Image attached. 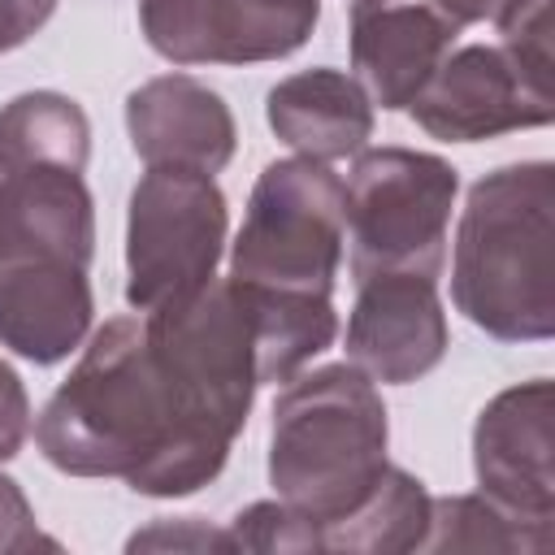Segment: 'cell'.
Returning <instances> with one entry per match:
<instances>
[{
    "label": "cell",
    "mask_w": 555,
    "mask_h": 555,
    "mask_svg": "<svg viewBox=\"0 0 555 555\" xmlns=\"http://www.w3.org/2000/svg\"><path fill=\"white\" fill-rule=\"evenodd\" d=\"M425 529H429V490L412 473L386 464L369 503L351 512L343 525H334L321 551H369V555L421 551Z\"/></svg>",
    "instance_id": "2e32d148"
},
{
    "label": "cell",
    "mask_w": 555,
    "mask_h": 555,
    "mask_svg": "<svg viewBox=\"0 0 555 555\" xmlns=\"http://www.w3.org/2000/svg\"><path fill=\"white\" fill-rule=\"evenodd\" d=\"M551 382L533 377L499 390L473 425V468L481 494L525 529L551 538Z\"/></svg>",
    "instance_id": "30bf717a"
},
{
    "label": "cell",
    "mask_w": 555,
    "mask_h": 555,
    "mask_svg": "<svg viewBox=\"0 0 555 555\" xmlns=\"http://www.w3.org/2000/svg\"><path fill=\"white\" fill-rule=\"evenodd\" d=\"M30 434V399L22 377L0 360V460H13Z\"/></svg>",
    "instance_id": "ffe728a7"
},
{
    "label": "cell",
    "mask_w": 555,
    "mask_h": 555,
    "mask_svg": "<svg viewBox=\"0 0 555 555\" xmlns=\"http://www.w3.org/2000/svg\"><path fill=\"white\" fill-rule=\"evenodd\" d=\"M225 195L195 169H147L126 217V304L165 312L217 278L225 247Z\"/></svg>",
    "instance_id": "52a82bcc"
},
{
    "label": "cell",
    "mask_w": 555,
    "mask_h": 555,
    "mask_svg": "<svg viewBox=\"0 0 555 555\" xmlns=\"http://www.w3.org/2000/svg\"><path fill=\"white\" fill-rule=\"evenodd\" d=\"M551 538L525 529L486 494L429 499V529L421 551H546Z\"/></svg>",
    "instance_id": "e0dca14e"
},
{
    "label": "cell",
    "mask_w": 555,
    "mask_h": 555,
    "mask_svg": "<svg viewBox=\"0 0 555 555\" xmlns=\"http://www.w3.org/2000/svg\"><path fill=\"white\" fill-rule=\"evenodd\" d=\"M91 121L61 91H26L0 108V173L13 169H87Z\"/></svg>",
    "instance_id": "9a60e30c"
},
{
    "label": "cell",
    "mask_w": 555,
    "mask_h": 555,
    "mask_svg": "<svg viewBox=\"0 0 555 555\" xmlns=\"http://www.w3.org/2000/svg\"><path fill=\"white\" fill-rule=\"evenodd\" d=\"M264 117L282 143L325 165L356 156L373 139V100L351 74L330 65L282 78L264 100Z\"/></svg>",
    "instance_id": "5bb4252c"
},
{
    "label": "cell",
    "mask_w": 555,
    "mask_h": 555,
    "mask_svg": "<svg viewBox=\"0 0 555 555\" xmlns=\"http://www.w3.org/2000/svg\"><path fill=\"white\" fill-rule=\"evenodd\" d=\"M455 308L503 343L555 334V165L516 160L473 182L451 260Z\"/></svg>",
    "instance_id": "3957f363"
},
{
    "label": "cell",
    "mask_w": 555,
    "mask_h": 555,
    "mask_svg": "<svg viewBox=\"0 0 555 555\" xmlns=\"http://www.w3.org/2000/svg\"><path fill=\"white\" fill-rule=\"evenodd\" d=\"M447 343L451 334L434 278L377 273L356 282V304L347 317V356L369 382L408 386L447 356Z\"/></svg>",
    "instance_id": "8fae6325"
},
{
    "label": "cell",
    "mask_w": 555,
    "mask_h": 555,
    "mask_svg": "<svg viewBox=\"0 0 555 555\" xmlns=\"http://www.w3.org/2000/svg\"><path fill=\"white\" fill-rule=\"evenodd\" d=\"M455 191L460 173L434 152L360 147L343 182V243L351 247V278L416 273L438 282Z\"/></svg>",
    "instance_id": "8992f818"
},
{
    "label": "cell",
    "mask_w": 555,
    "mask_h": 555,
    "mask_svg": "<svg viewBox=\"0 0 555 555\" xmlns=\"http://www.w3.org/2000/svg\"><path fill=\"white\" fill-rule=\"evenodd\" d=\"M230 542L234 551H317L312 525L299 512H291L282 499L243 507L230 520Z\"/></svg>",
    "instance_id": "ac0fdd59"
},
{
    "label": "cell",
    "mask_w": 555,
    "mask_h": 555,
    "mask_svg": "<svg viewBox=\"0 0 555 555\" xmlns=\"http://www.w3.org/2000/svg\"><path fill=\"white\" fill-rule=\"evenodd\" d=\"M130 546H195V551H234L230 542V529H204L195 516H182V520H160L156 529L147 533H134Z\"/></svg>",
    "instance_id": "44dd1931"
},
{
    "label": "cell",
    "mask_w": 555,
    "mask_h": 555,
    "mask_svg": "<svg viewBox=\"0 0 555 555\" xmlns=\"http://www.w3.org/2000/svg\"><path fill=\"white\" fill-rule=\"evenodd\" d=\"M386 438V403L356 364L295 373L278 395L269 425V486L312 525L317 551L325 533L377 490L390 464Z\"/></svg>",
    "instance_id": "277c9868"
},
{
    "label": "cell",
    "mask_w": 555,
    "mask_h": 555,
    "mask_svg": "<svg viewBox=\"0 0 555 555\" xmlns=\"http://www.w3.org/2000/svg\"><path fill=\"white\" fill-rule=\"evenodd\" d=\"M321 0H139V26L173 65H256L308 43Z\"/></svg>",
    "instance_id": "9c48e42d"
},
{
    "label": "cell",
    "mask_w": 555,
    "mask_h": 555,
    "mask_svg": "<svg viewBox=\"0 0 555 555\" xmlns=\"http://www.w3.org/2000/svg\"><path fill=\"white\" fill-rule=\"evenodd\" d=\"M408 113L434 139L477 143L507 130L546 126L555 117V95L551 82L529 74L503 43H464L438 61Z\"/></svg>",
    "instance_id": "ba28073f"
},
{
    "label": "cell",
    "mask_w": 555,
    "mask_h": 555,
    "mask_svg": "<svg viewBox=\"0 0 555 555\" xmlns=\"http://www.w3.org/2000/svg\"><path fill=\"white\" fill-rule=\"evenodd\" d=\"M95 208L78 169L0 173V343L35 364L65 360L91 330Z\"/></svg>",
    "instance_id": "7a4b0ae2"
},
{
    "label": "cell",
    "mask_w": 555,
    "mask_h": 555,
    "mask_svg": "<svg viewBox=\"0 0 555 555\" xmlns=\"http://www.w3.org/2000/svg\"><path fill=\"white\" fill-rule=\"evenodd\" d=\"M460 30L438 0H347L351 78L373 104L408 108Z\"/></svg>",
    "instance_id": "7c38bea8"
},
{
    "label": "cell",
    "mask_w": 555,
    "mask_h": 555,
    "mask_svg": "<svg viewBox=\"0 0 555 555\" xmlns=\"http://www.w3.org/2000/svg\"><path fill=\"white\" fill-rule=\"evenodd\" d=\"M260 390L256 325L230 278L165 312L104 321L35 421L69 477H121L134 494L208 486Z\"/></svg>",
    "instance_id": "6da1fadb"
},
{
    "label": "cell",
    "mask_w": 555,
    "mask_h": 555,
    "mask_svg": "<svg viewBox=\"0 0 555 555\" xmlns=\"http://www.w3.org/2000/svg\"><path fill=\"white\" fill-rule=\"evenodd\" d=\"M35 546L61 551V542L39 529L35 507L26 503L22 486L0 473V555H22V551H35Z\"/></svg>",
    "instance_id": "d6986e66"
},
{
    "label": "cell",
    "mask_w": 555,
    "mask_h": 555,
    "mask_svg": "<svg viewBox=\"0 0 555 555\" xmlns=\"http://www.w3.org/2000/svg\"><path fill=\"white\" fill-rule=\"evenodd\" d=\"M460 26H473V22H486V17H494V9L503 4V0H438Z\"/></svg>",
    "instance_id": "603a6c76"
},
{
    "label": "cell",
    "mask_w": 555,
    "mask_h": 555,
    "mask_svg": "<svg viewBox=\"0 0 555 555\" xmlns=\"http://www.w3.org/2000/svg\"><path fill=\"white\" fill-rule=\"evenodd\" d=\"M56 13V0H0V56L22 48Z\"/></svg>",
    "instance_id": "7402d4cb"
},
{
    "label": "cell",
    "mask_w": 555,
    "mask_h": 555,
    "mask_svg": "<svg viewBox=\"0 0 555 555\" xmlns=\"http://www.w3.org/2000/svg\"><path fill=\"white\" fill-rule=\"evenodd\" d=\"M343 264V178L312 156L264 165L230 251V282L264 321L334 317Z\"/></svg>",
    "instance_id": "5b68a950"
},
{
    "label": "cell",
    "mask_w": 555,
    "mask_h": 555,
    "mask_svg": "<svg viewBox=\"0 0 555 555\" xmlns=\"http://www.w3.org/2000/svg\"><path fill=\"white\" fill-rule=\"evenodd\" d=\"M130 147L147 169L221 173L234 156L238 130L225 100L191 74L147 78L126 95Z\"/></svg>",
    "instance_id": "4fadbf2b"
}]
</instances>
